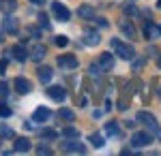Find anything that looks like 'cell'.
Instances as JSON below:
<instances>
[{
    "instance_id": "cell-17",
    "label": "cell",
    "mask_w": 161,
    "mask_h": 156,
    "mask_svg": "<svg viewBox=\"0 0 161 156\" xmlns=\"http://www.w3.org/2000/svg\"><path fill=\"white\" fill-rule=\"evenodd\" d=\"M120 30H123V34L129 39V41H133L136 39V28H133V24L131 22H125V24H120Z\"/></svg>"
},
{
    "instance_id": "cell-27",
    "label": "cell",
    "mask_w": 161,
    "mask_h": 156,
    "mask_svg": "<svg viewBox=\"0 0 161 156\" xmlns=\"http://www.w3.org/2000/svg\"><path fill=\"white\" fill-rule=\"evenodd\" d=\"M54 43H56L58 47H67V45H69V39H67L64 34H58L56 39H54Z\"/></svg>"
},
{
    "instance_id": "cell-14",
    "label": "cell",
    "mask_w": 161,
    "mask_h": 156,
    "mask_svg": "<svg viewBox=\"0 0 161 156\" xmlns=\"http://www.w3.org/2000/svg\"><path fill=\"white\" fill-rule=\"evenodd\" d=\"M50 116H52V111L47 107H39L35 113H32V120L35 122H45V120H50Z\"/></svg>"
},
{
    "instance_id": "cell-18",
    "label": "cell",
    "mask_w": 161,
    "mask_h": 156,
    "mask_svg": "<svg viewBox=\"0 0 161 156\" xmlns=\"http://www.w3.org/2000/svg\"><path fill=\"white\" fill-rule=\"evenodd\" d=\"M30 150V141L26 137H17L15 139V152H28Z\"/></svg>"
},
{
    "instance_id": "cell-35",
    "label": "cell",
    "mask_w": 161,
    "mask_h": 156,
    "mask_svg": "<svg viewBox=\"0 0 161 156\" xmlns=\"http://www.w3.org/2000/svg\"><path fill=\"white\" fill-rule=\"evenodd\" d=\"M54 135H56L54 131H45V133H43V137H47V139H50V137H54Z\"/></svg>"
},
{
    "instance_id": "cell-9",
    "label": "cell",
    "mask_w": 161,
    "mask_h": 156,
    "mask_svg": "<svg viewBox=\"0 0 161 156\" xmlns=\"http://www.w3.org/2000/svg\"><path fill=\"white\" fill-rule=\"evenodd\" d=\"M13 86H15V90H17L19 94H28V92L32 90V84H30L28 79H24V77H17V79L13 81Z\"/></svg>"
},
{
    "instance_id": "cell-22",
    "label": "cell",
    "mask_w": 161,
    "mask_h": 156,
    "mask_svg": "<svg viewBox=\"0 0 161 156\" xmlns=\"http://www.w3.org/2000/svg\"><path fill=\"white\" fill-rule=\"evenodd\" d=\"M62 137H67V139H77L80 133H77V128H73V126H64V128H62Z\"/></svg>"
},
{
    "instance_id": "cell-30",
    "label": "cell",
    "mask_w": 161,
    "mask_h": 156,
    "mask_svg": "<svg viewBox=\"0 0 161 156\" xmlns=\"http://www.w3.org/2000/svg\"><path fill=\"white\" fill-rule=\"evenodd\" d=\"M125 13H127V15H137V9L133 4H127V7H125Z\"/></svg>"
},
{
    "instance_id": "cell-6",
    "label": "cell",
    "mask_w": 161,
    "mask_h": 156,
    "mask_svg": "<svg viewBox=\"0 0 161 156\" xmlns=\"http://www.w3.org/2000/svg\"><path fill=\"white\" fill-rule=\"evenodd\" d=\"M47 96H50L52 101L62 103L67 98V92H64V88H60V86H52V88H47Z\"/></svg>"
},
{
    "instance_id": "cell-34",
    "label": "cell",
    "mask_w": 161,
    "mask_h": 156,
    "mask_svg": "<svg viewBox=\"0 0 161 156\" xmlns=\"http://www.w3.org/2000/svg\"><path fill=\"white\" fill-rule=\"evenodd\" d=\"M97 26H99V28H105L108 22H105V19H97Z\"/></svg>"
},
{
    "instance_id": "cell-40",
    "label": "cell",
    "mask_w": 161,
    "mask_h": 156,
    "mask_svg": "<svg viewBox=\"0 0 161 156\" xmlns=\"http://www.w3.org/2000/svg\"><path fill=\"white\" fill-rule=\"evenodd\" d=\"M159 34H161V26H159Z\"/></svg>"
},
{
    "instance_id": "cell-4",
    "label": "cell",
    "mask_w": 161,
    "mask_h": 156,
    "mask_svg": "<svg viewBox=\"0 0 161 156\" xmlns=\"http://www.w3.org/2000/svg\"><path fill=\"white\" fill-rule=\"evenodd\" d=\"M62 152H67V154H86V145L80 143L77 139H71V141L62 143Z\"/></svg>"
},
{
    "instance_id": "cell-24",
    "label": "cell",
    "mask_w": 161,
    "mask_h": 156,
    "mask_svg": "<svg viewBox=\"0 0 161 156\" xmlns=\"http://www.w3.org/2000/svg\"><path fill=\"white\" fill-rule=\"evenodd\" d=\"M58 116H60V120H64V122L75 120V111H71V109H60V111H58Z\"/></svg>"
},
{
    "instance_id": "cell-12",
    "label": "cell",
    "mask_w": 161,
    "mask_h": 156,
    "mask_svg": "<svg viewBox=\"0 0 161 156\" xmlns=\"http://www.w3.org/2000/svg\"><path fill=\"white\" fill-rule=\"evenodd\" d=\"M28 56H30V58H32V60H41V58H43V56H45V45H41V43H35V45H32V49H30V54H28Z\"/></svg>"
},
{
    "instance_id": "cell-32",
    "label": "cell",
    "mask_w": 161,
    "mask_h": 156,
    "mask_svg": "<svg viewBox=\"0 0 161 156\" xmlns=\"http://www.w3.org/2000/svg\"><path fill=\"white\" fill-rule=\"evenodd\" d=\"M37 154H45V156H47V154H52V150H50V148H39Z\"/></svg>"
},
{
    "instance_id": "cell-21",
    "label": "cell",
    "mask_w": 161,
    "mask_h": 156,
    "mask_svg": "<svg viewBox=\"0 0 161 156\" xmlns=\"http://www.w3.org/2000/svg\"><path fill=\"white\" fill-rule=\"evenodd\" d=\"M144 34H146V39H155V36L159 34V28H155V24H144Z\"/></svg>"
},
{
    "instance_id": "cell-13",
    "label": "cell",
    "mask_w": 161,
    "mask_h": 156,
    "mask_svg": "<svg viewBox=\"0 0 161 156\" xmlns=\"http://www.w3.org/2000/svg\"><path fill=\"white\" fill-rule=\"evenodd\" d=\"M11 56H13L17 62H24V60H28V58H30V56H28V51H26L22 45H15V47L11 49Z\"/></svg>"
},
{
    "instance_id": "cell-39",
    "label": "cell",
    "mask_w": 161,
    "mask_h": 156,
    "mask_svg": "<svg viewBox=\"0 0 161 156\" xmlns=\"http://www.w3.org/2000/svg\"><path fill=\"white\" fill-rule=\"evenodd\" d=\"M157 137H159V141H161V131H159V133H157Z\"/></svg>"
},
{
    "instance_id": "cell-25",
    "label": "cell",
    "mask_w": 161,
    "mask_h": 156,
    "mask_svg": "<svg viewBox=\"0 0 161 156\" xmlns=\"http://www.w3.org/2000/svg\"><path fill=\"white\" fill-rule=\"evenodd\" d=\"M101 73H105V71L101 69L99 64H90V66H88V75H90V77H95V79H99Z\"/></svg>"
},
{
    "instance_id": "cell-5",
    "label": "cell",
    "mask_w": 161,
    "mask_h": 156,
    "mask_svg": "<svg viewBox=\"0 0 161 156\" xmlns=\"http://www.w3.org/2000/svg\"><path fill=\"white\" fill-rule=\"evenodd\" d=\"M52 13H54V17H56L58 22H69V17H71L69 9H67L62 2H54V4H52Z\"/></svg>"
},
{
    "instance_id": "cell-20",
    "label": "cell",
    "mask_w": 161,
    "mask_h": 156,
    "mask_svg": "<svg viewBox=\"0 0 161 156\" xmlns=\"http://www.w3.org/2000/svg\"><path fill=\"white\" fill-rule=\"evenodd\" d=\"M105 133H108L110 137H118V135H120L118 122H108V124H105Z\"/></svg>"
},
{
    "instance_id": "cell-1",
    "label": "cell",
    "mask_w": 161,
    "mask_h": 156,
    "mask_svg": "<svg viewBox=\"0 0 161 156\" xmlns=\"http://www.w3.org/2000/svg\"><path fill=\"white\" fill-rule=\"evenodd\" d=\"M110 47L114 49V54L118 56V58H123V60H133L136 58V49H133V45H129V43H125V41H120V39H112L110 41Z\"/></svg>"
},
{
    "instance_id": "cell-38",
    "label": "cell",
    "mask_w": 161,
    "mask_h": 156,
    "mask_svg": "<svg viewBox=\"0 0 161 156\" xmlns=\"http://www.w3.org/2000/svg\"><path fill=\"white\" fill-rule=\"evenodd\" d=\"M157 9H159V11H161V0H157Z\"/></svg>"
},
{
    "instance_id": "cell-29",
    "label": "cell",
    "mask_w": 161,
    "mask_h": 156,
    "mask_svg": "<svg viewBox=\"0 0 161 156\" xmlns=\"http://www.w3.org/2000/svg\"><path fill=\"white\" fill-rule=\"evenodd\" d=\"M39 24L43 26V28H50V19H47V15H45V13H41V15H39Z\"/></svg>"
},
{
    "instance_id": "cell-7",
    "label": "cell",
    "mask_w": 161,
    "mask_h": 156,
    "mask_svg": "<svg viewBox=\"0 0 161 156\" xmlns=\"http://www.w3.org/2000/svg\"><path fill=\"white\" fill-rule=\"evenodd\" d=\"M58 66H62V69H75V66H77V58L71 56V54L58 56Z\"/></svg>"
},
{
    "instance_id": "cell-41",
    "label": "cell",
    "mask_w": 161,
    "mask_h": 156,
    "mask_svg": "<svg viewBox=\"0 0 161 156\" xmlns=\"http://www.w3.org/2000/svg\"><path fill=\"white\" fill-rule=\"evenodd\" d=\"M159 98H161V90H159Z\"/></svg>"
},
{
    "instance_id": "cell-36",
    "label": "cell",
    "mask_w": 161,
    "mask_h": 156,
    "mask_svg": "<svg viewBox=\"0 0 161 156\" xmlns=\"http://www.w3.org/2000/svg\"><path fill=\"white\" fill-rule=\"evenodd\" d=\"M35 4H43V2H47V0H32Z\"/></svg>"
},
{
    "instance_id": "cell-19",
    "label": "cell",
    "mask_w": 161,
    "mask_h": 156,
    "mask_svg": "<svg viewBox=\"0 0 161 156\" xmlns=\"http://www.w3.org/2000/svg\"><path fill=\"white\" fill-rule=\"evenodd\" d=\"M15 7H17L15 0H0V11H2V13H13V11H15Z\"/></svg>"
},
{
    "instance_id": "cell-8",
    "label": "cell",
    "mask_w": 161,
    "mask_h": 156,
    "mask_svg": "<svg viewBox=\"0 0 161 156\" xmlns=\"http://www.w3.org/2000/svg\"><path fill=\"white\" fill-rule=\"evenodd\" d=\"M97 64H99L101 69H103V71L108 73L112 69V66H114V56H112L110 51H105V54H101L99 56V60H97Z\"/></svg>"
},
{
    "instance_id": "cell-26",
    "label": "cell",
    "mask_w": 161,
    "mask_h": 156,
    "mask_svg": "<svg viewBox=\"0 0 161 156\" xmlns=\"http://www.w3.org/2000/svg\"><path fill=\"white\" fill-rule=\"evenodd\" d=\"M0 137H4V139H11V137H15V133H13V128L4 126V124H0Z\"/></svg>"
},
{
    "instance_id": "cell-16",
    "label": "cell",
    "mask_w": 161,
    "mask_h": 156,
    "mask_svg": "<svg viewBox=\"0 0 161 156\" xmlns=\"http://www.w3.org/2000/svg\"><path fill=\"white\" fill-rule=\"evenodd\" d=\"M77 15L84 17V19H92V17H95V9H92L90 4H82V7L77 9Z\"/></svg>"
},
{
    "instance_id": "cell-3",
    "label": "cell",
    "mask_w": 161,
    "mask_h": 156,
    "mask_svg": "<svg viewBox=\"0 0 161 156\" xmlns=\"http://www.w3.org/2000/svg\"><path fill=\"white\" fill-rule=\"evenodd\" d=\"M137 120L146 126V131H159V122H157V118H155L153 113H148V111L137 113Z\"/></svg>"
},
{
    "instance_id": "cell-37",
    "label": "cell",
    "mask_w": 161,
    "mask_h": 156,
    "mask_svg": "<svg viewBox=\"0 0 161 156\" xmlns=\"http://www.w3.org/2000/svg\"><path fill=\"white\" fill-rule=\"evenodd\" d=\"M157 66L161 69V54H159V60H157Z\"/></svg>"
},
{
    "instance_id": "cell-23",
    "label": "cell",
    "mask_w": 161,
    "mask_h": 156,
    "mask_svg": "<svg viewBox=\"0 0 161 156\" xmlns=\"http://www.w3.org/2000/svg\"><path fill=\"white\" fill-rule=\"evenodd\" d=\"M88 139H90V143L95 145V148H101V145L105 143V139H103V135H99V133H92V135H90Z\"/></svg>"
},
{
    "instance_id": "cell-11",
    "label": "cell",
    "mask_w": 161,
    "mask_h": 156,
    "mask_svg": "<svg viewBox=\"0 0 161 156\" xmlns=\"http://www.w3.org/2000/svg\"><path fill=\"white\" fill-rule=\"evenodd\" d=\"M82 41H84V45H88V47H90V45H97L101 39H99V32H95V30H86Z\"/></svg>"
},
{
    "instance_id": "cell-31",
    "label": "cell",
    "mask_w": 161,
    "mask_h": 156,
    "mask_svg": "<svg viewBox=\"0 0 161 156\" xmlns=\"http://www.w3.org/2000/svg\"><path fill=\"white\" fill-rule=\"evenodd\" d=\"M7 94H9V86L4 81H0V96H7Z\"/></svg>"
},
{
    "instance_id": "cell-2",
    "label": "cell",
    "mask_w": 161,
    "mask_h": 156,
    "mask_svg": "<svg viewBox=\"0 0 161 156\" xmlns=\"http://www.w3.org/2000/svg\"><path fill=\"white\" fill-rule=\"evenodd\" d=\"M148 143H153V135L150 131H140L131 137V145L133 148H146Z\"/></svg>"
},
{
    "instance_id": "cell-28",
    "label": "cell",
    "mask_w": 161,
    "mask_h": 156,
    "mask_svg": "<svg viewBox=\"0 0 161 156\" xmlns=\"http://www.w3.org/2000/svg\"><path fill=\"white\" fill-rule=\"evenodd\" d=\"M11 116V109L7 107L4 103H0V118H9Z\"/></svg>"
},
{
    "instance_id": "cell-15",
    "label": "cell",
    "mask_w": 161,
    "mask_h": 156,
    "mask_svg": "<svg viewBox=\"0 0 161 156\" xmlns=\"http://www.w3.org/2000/svg\"><path fill=\"white\" fill-rule=\"evenodd\" d=\"M2 28H4V32H9V34H15V32H17V19H15V17H4V22H2Z\"/></svg>"
},
{
    "instance_id": "cell-10",
    "label": "cell",
    "mask_w": 161,
    "mask_h": 156,
    "mask_svg": "<svg viewBox=\"0 0 161 156\" xmlns=\"http://www.w3.org/2000/svg\"><path fill=\"white\" fill-rule=\"evenodd\" d=\"M37 75H39V81H41V84H50L52 77H54V71H52L50 66H39Z\"/></svg>"
},
{
    "instance_id": "cell-33",
    "label": "cell",
    "mask_w": 161,
    "mask_h": 156,
    "mask_svg": "<svg viewBox=\"0 0 161 156\" xmlns=\"http://www.w3.org/2000/svg\"><path fill=\"white\" fill-rule=\"evenodd\" d=\"M144 62H146V60H137L136 64H133V71H140V69H142V64H144Z\"/></svg>"
}]
</instances>
